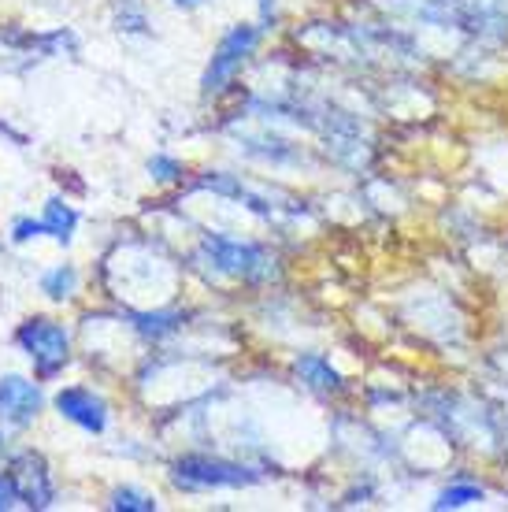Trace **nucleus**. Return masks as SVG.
Returning <instances> with one entry per match:
<instances>
[{
	"label": "nucleus",
	"instance_id": "obj_1",
	"mask_svg": "<svg viewBox=\"0 0 508 512\" xmlns=\"http://www.w3.org/2000/svg\"><path fill=\"white\" fill-rule=\"evenodd\" d=\"M201 256L212 264V271L227 275V279L249 282V286H264V282L279 279V260H275V253L260 242H249V238L204 234Z\"/></svg>",
	"mask_w": 508,
	"mask_h": 512
},
{
	"label": "nucleus",
	"instance_id": "obj_2",
	"mask_svg": "<svg viewBox=\"0 0 508 512\" xmlns=\"http://www.w3.org/2000/svg\"><path fill=\"white\" fill-rule=\"evenodd\" d=\"M264 483V472L245 461H227V457H208V453H186L171 464V487L186 494H204V490H242Z\"/></svg>",
	"mask_w": 508,
	"mask_h": 512
},
{
	"label": "nucleus",
	"instance_id": "obj_3",
	"mask_svg": "<svg viewBox=\"0 0 508 512\" xmlns=\"http://www.w3.org/2000/svg\"><path fill=\"white\" fill-rule=\"evenodd\" d=\"M260 41H264V30L253 23H234L219 38L216 52H212V60L204 67L201 75V93L204 97H219V93L227 90L234 78L242 75V67L249 64L260 49Z\"/></svg>",
	"mask_w": 508,
	"mask_h": 512
},
{
	"label": "nucleus",
	"instance_id": "obj_4",
	"mask_svg": "<svg viewBox=\"0 0 508 512\" xmlns=\"http://www.w3.org/2000/svg\"><path fill=\"white\" fill-rule=\"evenodd\" d=\"M15 342L26 357L34 360V375L41 383L56 379L71 360V334H67L64 323L49 320V316H30L26 323H19Z\"/></svg>",
	"mask_w": 508,
	"mask_h": 512
},
{
	"label": "nucleus",
	"instance_id": "obj_5",
	"mask_svg": "<svg viewBox=\"0 0 508 512\" xmlns=\"http://www.w3.org/2000/svg\"><path fill=\"white\" fill-rule=\"evenodd\" d=\"M12 479L19 487V501L26 509H52L56 505V483H52V472L45 457L34 453V449H19L12 453Z\"/></svg>",
	"mask_w": 508,
	"mask_h": 512
},
{
	"label": "nucleus",
	"instance_id": "obj_6",
	"mask_svg": "<svg viewBox=\"0 0 508 512\" xmlns=\"http://www.w3.org/2000/svg\"><path fill=\"white\" fill-rule=\"evenodd\" d=\"M45 409V394L38 383H30L26 375H4L0 379V423L8 427H30Z\"/></svg>",
	"mask_w": 508,
	"mask_h": 512
},
{
	"label": "nucleus",
	"instance_id": "obj_7",
	"mask_svg": "<svg viewBox=\"0 0 508 512\" xmlns=\"http://www.w3.org/2000/svg\"><path fill=\"white\" fill-rule=\"evenodd\" d=\"M52 405H56V412L64 420H71L75 427L89 431V435H104L108 431V401L97 390H89V386H64L60 394L52 397Z\"/></svg>",
	"mask_w": 508,
	"mask_h": 512
},
{
	"label": "nucleus",
	"instance_id": "obj_8",
	"mask_svg": "<svg viewBox=\"0 0 508 512\" xmlns=\"http://www.w3.org/2000/svg\"><path fill=\"white\" fill-rule=\"evenodd\" d=\"M293 375L305 383V390H312L319 397L345 394V379L334 372V364L323 353H297L293 357Z\"/></svg>",
	"mask_w": 508,
	"mask_h": 512
},
{
	"label": "nucleus",
	"instance_id": "obj_9",
	"mask_svg": "<svg viewBox=\"0 0 508 512\" xmlns=\"http://www.w3.org/2000/svg\"><path fill=\"white\" fill-rule=\"evenodd\" d=\"M130 320L145 342H164L186 327V312L182 308H153V312H130Z\"/></svg>",
	"mask_w": 508,
	"mask_h": 512
},
{
	"label": "nucleus",
	"instance_id": "obj_10",
	"mask_svg": "<svg viewBox=\"0 0 508 512\" xmlns=\"http://www.w3.org/2000/svg\"><path fill=\"white\" fill-rule=\"evenodd\" d=\"M41 223H45V234H49V238H56L60 245H71L75 227H78V212L67 205L64 197H49V201H45V212H41Z\"/></svg>",
	"mask_w": 508,
	"mask_h": 512
},
{
	"label": "nucleus",
	"instance_id": "obj_11",
	"mask_svg": "<svg viewBox=\"0 0 508 512\" xmlns=\"http://www.w3.org/2000/svg\"><path fill=\"white\" fill-rule=\"evenodd\" d=\"M486 498L483 483H475V479H453L449 487H442L434 494L431 509L434 512H445V509H468V505H479Z\"/></svg>",
	"mask_w": 508,
	"mask_h": 512
},
{
	"label": "nucleus",
	"instance_id": "obj_12",
	"mask_svg": "<svg viewBox=\"0 0 508 512\" xmlns=\"http://www.w3.org/2000/svg\"><path fill=\"white\" fill-rule=\"evenodd\" d=\"M41 294L52 301H71L78 294V271L71 264H56L41 275Z\"/></svg>",
	"mask_w": 508,
	"mask_h": 512
},
{
	"label": "nucleus",
	"instance_id": "obj_13",
	"mask_svg": "<svg viewBox=\"0 0 508 512\" xmlns=\"http://www.w3.org/2000/svg\"><path fill=\"white\" fill-rule=\"evenodd\" d=\"M115 30H123V34H149L153 19L145 12V4L141 0H115Z\"/></svg>",
	"mask_w": 508,
	"mask_h": 512
},
{
	"label": "nucleus",
	"instance_id": "obj_14",
	"mask_svg": "<svg viewBox=\"0 0 508 512\" xmlns=\"http://www.w3.org/2000/svg\"><path fill=\"white\" fill-rule=\"evenodd\" d=\"M108 509H115V512H156L160 509V501L141 487H115L112 494H108Z\"/></svg>",
	"mask_w": 508,
	"mask_h": 512
},
{
	"label": "nucleus",
	"instance_id": "obj_15",
	"mask_svg": "<svg viewBox=\"0 0 508 512\" xmlns=\"http://www.w3.org/2000/svg\"><path fill=\"white\" fill-rule=\"evenodd\" d=\"M149 175H153V182H164V186H171V182H182V179H186V167L178 164L175 156L156 153L153 160H149Z\"/></svg>",
	"mask_w": 508,
	"mask_h": 512
},
{
	"label": "nucleus",
	"instance_id": "obj_16",
	"mask_svg": "<svg viewBox=\"0 0 508 512\" xmlns=\"http://www.w3.org/2000/svg\"><path fill=\"white\" fill-rule=\"evenodd\" d=\"M38 234H45V223H41V219L23 216V219H15V223H12V242L15 245L30 242V238H38Z\"/></svg>",
	"mask_w": 508,
	"mask_h": 512
},
{
	"label": "nucleus",
	"instance_id": "obj_17",
	"mask_svg": "<svg viewBox=\"0 0 508 512\" xmlns=\"http://www.w3.org/2000/svg\"><path fill=\"white\" fill-rule=\"evenodd\" d=\"M19 505V487H15L12 472H0V512H8Z\"/></svg>",
	"mask_w": 508,
	"mask_h": 512
},
{
	"label": "nucleus",
	"instance_id": "obj_18",
	"mask_svg": "<svg viewBox=\"0 0 508 512\" xmlns=\"http://www.w3.org/2000/svg\"><path fill=\"white\" fill-rule=\"evenodd\" d=\"M256 8H260V30H271L279 15V0H256Z\"/></svg>",
	"mask_w": 508,
	"mask_h": 512
},
{
	"label": "nucleus",
	"instance_id": "obj_19",
	"mask_svg": "<svg viewBox=\"0 0 508 512\" xmlns=\"http://www.w3.org/2000/svg\"><path fill=\"white\" fill-rule=\"evenodd\" d=\"M175 8H182V12H193V8H201V4H208V0H171Z\"/></svg>",
	"mask_w": 508,
	"mask_h": 512
},
{
	"label": "nucleus",
	"instance_id": "obj_20",
	"mask_svg": "<svg viewBox=\"0 0 508 512\" xmlns=\"http://www.w3.org/2000/svg\"><path fill=\"white\" fill-rule=\"evenodd\" d=\"M4 453H8V446H4V435H0V457H4Z\"/></svg>",
	"mask_w": 508,
	"mask_h": 512
}]
</instances>
